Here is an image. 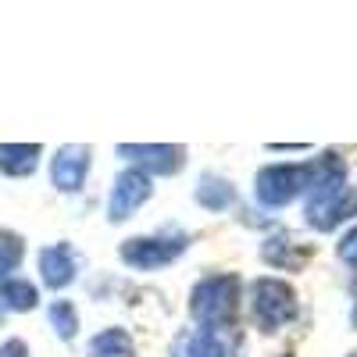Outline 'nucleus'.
Returning a JSON list of instances; mask_svg holds the SVG:
<instances>
[{"instance_id": "obj_1", "label": "nucleus", "mask_w": 357, "mask_h": 357, "mask_svg": "<svg viewBox=\"0 0 357 357\" xmlns=\"http://www.w3.org/2000/svg\"><path fill=\"white\" fill-rule=\"evenodd\" d=\"M240 296L243 286L236 275H211L190 293V314L200 329H229L232 318L240 314Z\"/></svg>"}, {"instance_id": "obj_2", "label": "nucleus", "mask_w": 357, "mask_h": 357, "mask_svg": "<svg viewBox=\"0 0 357 357\" xmlns=\"http://www.w3.org/2000/svg\"><path fill=\"white\" fill-rule=\"evenodd\" d=\"M250 314L261 329H279L296 318V293L279 279H257L250 286Z\"/></svg>"}, {"instance_id": "obj_3", "label": "nucleus", "mask_w": 357, "mask_h": 357, "mask_svg": "<svg viewBox=\"0 0 357 357\" xmlns=\"http://www.w3.org/2000/svg\"><path fill=\"white\" fill-rule=\"evenodd\" d=\"M186 250V236H139V240L122 243V261L139 268V272H154L161 264H172Z\"/></svg>"}, {"instance_id": "obj_4", "label": "nucleus", "mask_w": 357, "mask_h": 357, "mask_svg": "<svg viewBox=\"0 0 357 357\" xmlns=\"http://www.w3.org/2000/svg\"><path fill=\"white\" fill-rule=\"evenodd\" d=\"M304 193V165H272L257 175V200L264 207H286Z\"/></svg>"}, {"instance_id": "obj_5", "label": "nucleus", "mask_w": 357, "mask_h": 357, "mask_svg": "<svg viewBox=\"0 0 357 357\" xmlns=\"http://www.w3.org/2000/svg\"><path fill=\"white\" fill-rule=\"evenodd\" d=\"M236 347L229 329H190L172 343V357H236Z\"/></svg>"}, {"instance_id": "obj_6", "label": "nucleus", "mask_w": 357, "mask_h": 357, "mask_svg": "<svg viewBox=\"0 0 357 357\" xmlns=\"http://www.w3.org/2000/svg\"><path fill=\"white\" fill-rule=\"evenodd\" d=\"M151 197V178L139 168H129L114 178V190H111V200H107V218L111 222H126L136 207Z\"/></svg>"}, {"instance_id": "obj_7", "label": "nucleus", "mask_w": 357, "mask_h": 357, "mask_svg": "<svg viewBox=\"0 0 357 357\" xmlns=\"http://www.w3.org/2000/svg\"><path fill=\"white\" fill-rule=\"evenodd\" d=\"M86 172H89V151L86 146H61L54 165H50L54 186L65 190V193H75L86 183Z\"/></svg>"}, {"instance_id": "obj_8", "label": "nucleus", "mask_w": 357, "mask_h": 357, "mask_svg": "<svg viewBox=\"0 0 357 357\" xmlns=\"http://www.w3.org/2000/svg\"><path fill=\"white\" fill-rule=\"evenodd\" d=\"M75 254L68 243H54L40 254V275L50 289H65L72 279H75Z\"/></svg>"}, {"instance_id": "obj_9", "label": "nucleus", "mask_w": 357, "mask_h": 357, "mask_svg": "<svg viewBox=\"0 0 357 357\" xmlns=\"http://www.w3.org/2000/svg\"><path fill=\"white\" fill-rule=\"evenodd\" d=\"M350 215H357V190H343V193H336L333 200H325V204H311L307 207V222L314 225V229H321V232H329V229H336L340 222H347Z\"/></svg>"}, {"instance_id": "obj_10", "label": "nucleus", "mask_w": 357, "mask_h": 357, "mask_svg": "<svg viewBox=\"0 0 357 357\" xmlns=\"http://www.w3.org/2000/svg\"><path fill=\"white\" fill-rule=\"evenodd\" d=\"M122 154L132 158L136 165H143L146 172H161V175H175L183 168V146H146V143H136V146H122Z\"/></svg>"}, {"instance_id": "obj_11", "label": "nucleus", "mask_w": 357, "mask_h": 357, "mask_svg": "<svg viewBox=\"0 0 357 357\" xmlns=\"http://www.w3.org/2000/svg\"><path fill=\"white\" fill-rule=\"evenodd\" d=\"M40 165V146L36 143H4L0 146V172L4 175H33Z\"/></svg>"}, {"instance_id": "obj_12", "label": "nucleus", "mask_w": 357, "mask_h": 357, "mask_svg": "<svg viewBox=\"0 0 357 357\" xmlns=\"http://www.w3.org/2000/svg\"><path fill=\"white\" fill-rule=\"evenodd\" d=\"M132 336L126 329H104L100 336L89 340V357H132Z\"/></svg>"}, {"instance_id": "obj_13", "label": "nucleus", "mask_w": 357, "mask_h": 357, "mask_svg": "<svg viewBox=\"0 0 357 357\" xmlns=\"http://www.w3.org/2000/svg\"><path fill=\"white\" fill-rule=\"evenodd\" d=\"M197 200L207 207V211H225V207L236 200V190L218 175H204L197 186Z\"/></svg>"}, {"instance_id": "obj_14", "label": "nucleus", "mask_w": 357, "mask_h": 357, "mask_svg": "<svg viewBox=\"0 0 357 357\" xmlns=\"http://www.w3.org/2000/svg\"><path fill=\"white\" fill-rule=\"evenodd\" d=\"M36 286L25 282V279H4L0 282V304L11 307V311H33L36 307Z\"/></svg>"}, {"instance_id": "obj_15", "label": "nucleus", "mask_w": 357, "mask_h": 357, "mask_svg": "<svg viewBox=\"0 0 357 357\" xmlns=\"http://www.w3.org/2000/svg\"><path fill=\"white\" fill-rule=\"evenodd\" d=\"M47 318H50V325L57 329V336H61V340H72L79 333V314H75V307L68 301H54L50 311H47Z\"/></svg>"}, {"instance_id": "obj_16", "label": "nucleus", "mask_w": 357, "mask_h": 357, "mask_svg": "<svg viewBox=\"0 0 357 357\" xmlns=\"http://www.w3.org/2000/svg\"><path fill=\"white\" fill-rule=\"evenodd\" d=\"M22 254H25V247H22L18 236L8 232V229H0V279H8L22 264Z\"/></svg>"}, {"instance_id": "obj_17", "label": "nucleus", "mask_w": 357, "mask_h": 357, "mask_svg": "<svg viewBox=\"0 0 357 357\" xmlns=\"http://www.w3.org/2000/svg\"><path fill=\"white\" fill-rule=\"evenodd\" d=\"M289 247H293V243L286 240V236H279V240L272 236V240L264 243V250H261V254H264V261H268V264H275V268H293L296 261L289 257Z\"/></svg>"}, {"instance_id": "obj_18", "label": "nucleus", "mask_w": 357, "mask_h": 357, "mask_svg": "<svg viewBox=\"0 0 357 357\" xmlns=\"http://www.w3.org/2000/svg\"><path fill=\"white\" fill-rule=\"evenodd\" d=\"M340 257H343L350 268H357V225L340 240Z\"/></svg>"}, {"instance_id": "obj_19", "label": "nucleus", "mask_w": 357, "mask_h": 357, "mask_svg": "<svg viewBox=\"0 0 357 357\" xmlns=\"http://www.w3.org/2000/svg\"><path fill=\"white\" fill-rule=\"evenodd\" d=\"M0 357H29V350H25L22 340H11V343L0 347Z\"/></svg>"}, {"instance_id": "obj_20", "label": "nucleus", "mask_w": 357, "mask_h": 357, "mask_svg": "<svg viewBox=\"0 0 357 357\" xmlns=\"http://www.w3.org/2000/svg\"><path fill=\"white\" fill-rule=\"evenodd\" d=\"M350 318H354V329H357V307H354V314H350Z\"/></svg>"}, {"instance_id": "obj_21", "label": "nucleus", "mask_w": 357, "mask_h": 357, "mask_svg": "<svg viewBox=\"0 0 357 357\" xmlns=\"http://www.w3.org/2000/svg\"><path fill=\"white\" fill-rule=\"evenodd\" d=\"M0 321H4V304H0Z\"/></svg>"}, {"instance_id": "obj_22", "label": "nucleus", "mask_w": 357, "mask_h": 357, "mask_svg": "<svg viewBox=\"0 0 357 357\" xmlns=\"http://www.w3.org/2000/svg\"><path fill=\"white\" fill-rule=\"evenodd\" d=\"M350 357H357V354H350Z\"/></svg>"}]
</instances>
